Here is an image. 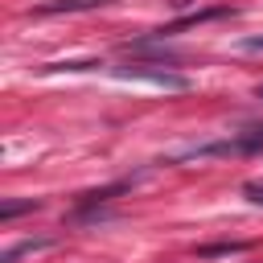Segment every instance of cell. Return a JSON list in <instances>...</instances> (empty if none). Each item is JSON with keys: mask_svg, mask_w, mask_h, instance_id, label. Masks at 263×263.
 <instances>
[{"mask_svg": "<svg viewBox=\"0 0 263 263\" xmlns=\"http://www.w3.org/2000/svg\"><path fill=\"white\" fill-rule=\"evenodd\" d=\"M111 0H53V4H41L37 12H90V8H107Z\"/></svg>", "mask_w": 263, "mask_h": 263, "instance_id": "277c9868", "label": "cell"}, {"mask_svg": "<svg viewBox=\"0 0 263 263\" xmlns=\"http://www.w3.org/2000/svg\"><path fill=\"white\" fill-rule=\"evenodd\" d=\"M238 251H247V242H210L197 255H238Z\"/></svg>", "mask_w": 263, "mask_h": 263, "instance_id": "8992f818", "label": "cell"}, {"mask_svg": "<svg viewBox=\"0 0 263 263\" xmlns=\"http://www.w3.org/2000/svg\"><path fill=\"white\" fill-rule=\"evenodd\" d=\"M33 210H41V201H37V197H25V201H4V205H0V222H12V218L33 214Z\"/></svg>", "mask_w": 263, "mask_h": 263, "instance_id": "5b68a950", "label": "cell"}, {"mask_svg": "<svg viewBox=\"0 0 263 263\" xmlns=\"http://www.w3.org/2000/svg\"><path fill=\"white\" fill-rule=\"evenodd\" d=\"M238 49H247V53H263V37H247Z\"/></svg>", "mask_w": 263, "mask_h": 263, "instance_id": "ba28073f", "label": "cell"}, {"mask_svg": "<svg viewBox=\"0 0 263 263\" xmlns=\"http://www.w3.org/2000/svg\"><path fill=\"white\" fill-rule=\"evenodd\" d=\"M251 152H263V127H242V132H230L226 140L193 144V148L177 152L173 160H205V156H251Z\"/></svg>", "mask_w": 263, "mask_h": 263, "instance_id": "6da1fadb", "label": "cell"}, {"mask_svg": "<svg viewBox=\"0 0 263 263\" xmlns=\"http://www.w3.org/2000/svg\"><path fill=\"white\" fill-rule=\"evenodd\" d=\"M255 99H263V82H259V86H255Z\"/></svg>", "mask_w": 263, "mask_h": 263, "instance_id": "9c48e42d", "label": "cell"}, {"mask_svg": "<svg viewBox=\"0 0 263 263\" xmlns=\"http://www.w3.org/2000/svg\"><path fill=\"white\" fill-rule=\"evenodd\" d=\"M115 78H136V82H152V86H168V90H185L189 78L185 74H173L164 66H115L111 70Z\"/></svg>", "mask_w": 263, "mask_h": 263, "instance_id": "7a4b0ae2", "label": "cell"}, {"mask_svg": "<svg viewBox=\"0 0 263 263\" xmlns=\"http://www.w3.org/2000/svg\"><path fill=\"white\" fill-rule=\"evenodd\" d=\"M45 247H53V238H21L16 247H8V251L0 255V263H16V259H25V255H33V251H45Z\"/></svg>", "mask_w": 263, "mask_h": 263, "instance_id": "3957f363", "label": "cell"}, {"mask_svg": "<svg viewBox=\"0 0 263 263\" xmlns=\"http://www.w3.org/2000/svg\"><path fill=\"white\" fill-rule=\"evenodd\" d=\"M242 197L255 201V205H263V181H247V185H242Z\"/></svg>", "mask_w": 263, "mask_h": 263, "instance_id": "52a82bcc", "label": "cell"}]
</instances>
